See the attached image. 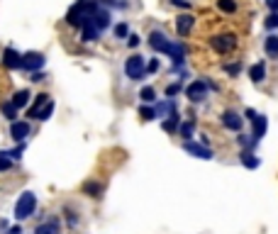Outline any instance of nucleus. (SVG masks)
Returning a JSON list of instances; mask_svg holds the SVG:
<instances>
[{
    "label": "nucleus",
    "instance_id": "nucleus-1",
    "mask_svg": "<svg viewBox=\"0 0 278 234\" xmlns=\"http://www.w3.org/2000/svg\"><path fill=\"white\" fill-rule=\"evenodd\" d=\"M149 44H151L154 51H161V54L171 56V59H173V66H176V68L183 64V56H186L183 44H173V42H168L161 32H151V34H149Z\"/></svg>",
    "mask_w": 278,
    "mask_h": 234
},
{
    "label": "nucleus",
    "instance_id": "nucleus-2",
    "mask_svg": "<svg viewBox=\"0 0 278 234\" xmlns=\"http://www.w3.org/2000/svg\"><path fill=\"white\" fill-rule=\"evenodd\" d=\"M34 207H37V198H34V193H22L20 195V200H17V205H15V217L22 222V220H27V217H32L34 215Z\"/></svg>",
    "mask_w": 278,
    "mask_h": 234
},
{
    "label": "nucleus",
    "instance_id": "nucleus-3",
    "mask_svg": "<svg viewBox=\"0 0 278 234\" xmlns=\"http://www.w3.org/2000/svg\"><path fill=\"white\" fill-rule=\"evenodd\" d=\"M124 73L132 78V81H139V78H144L146 73V64H144V56L139 54H132L127 61H124Z\"/></svg>",
    "mask_w": 278,
    "mask_h": 234
},
{
    "label": "nucleus",
    "instance_id": "nucleus-4",
    "mask_svg": "<svg viewBox=\"0 0 278 234\" xmlns=\"http://www.w3.org/2000/svg\"><path fill=\"white\" fill-rule=\"evenodd\" d=\"M234 46H237V37H234V34H217V37L212 39V49H215L217 54H230Z\"/></svg>",
    "mask_w": 278,
    "mask_h": 234
},
{
    "label": "nucleus",
    "instance_id": "nucleus-5",
    "mask_svg": "<svg viewBox=\"0 0 278 234\" xmlns=\"http://www.w3.org/2000/svg\"><path fill=\"white\" fill-rule=\"evenodd\" d=\"M42 66H44V56L42 54H37V51H27V54H22V64H20L22 71L34 73V71H39Z\"/></svg>",
    "mask_w": 278,
    "mask_h": 234
},
{
    "label": "nucleus",
    "instance_id": "nucleus-6",
    "mask_svg": "<svg viewBox=\"0 0 278 234\" xmlns=\"http://www.w3.org/2000/svg\"><path fill=\"white\" fill-rule=\"evenodd\" d=\"M186 95H188L190 102L205 100V95H208V83H205V81H195V83H190L188 88H186Z\"/></svg>",
    "mask_w": 278,
    "mask_h": 234
},
{
    "label": "nucleus",
    "instance_id": "nucleus-7",
    "mask_svg": "<svg viewBox=\"0 0 278 234\" xmlns=\"http://www.w3.org/2000/svg\"><path fill=\"white\" fill-rule=\"evenodd\" d=\"M183 149L188 151V154H193L195 159H212V151L208 149V146H203V144H195V142H190V139H186V144H183Z\"/></svg>",
    "mask_w": 278,
    "mask_h": 234
},
{
    "label": "nucleus",
    "instance_id": "nucleus-8",
    "mask_svg": "<svg viewBox=\"0 0 278 234\" xmlns=\"http://www.w3.org/2000/svg\"><path fill=\"white\" fill-rule=\"evenodd\" d=\"M193 24H195V17L193 15H178V20H176V32L178 37H188L190 30H193Z\"/></svg>",
    "mask_w": 278,
    "mask_h": 234
},
{
    "label": "nucleus",
    "instance_id": "nucleus-9",
    "mask_svg": "<svg viewBox=\"0 0 278 234\" xmlns=\"http://www.w3.org/2000/svg\"><path fill=\"white\" fill-rule=\"evenodd\" d=\"M222 124L227 127V129H232V132H239V129H242V124H244V120H242L237 112L227 110V112L222 115Z\"/></svg>",
    "mask_w": 278,
    "mask_h": 234
},
{
    "label": "nucleus",
    "instance_id": "nucleus-10",
    "mask_svg": "<svg viewBox=\"0 0 278 234\" xmlns=\"http://www.w3.org/2000/svg\"><path fill=\"white\" fill-rule=\"evenodd\" d=\"M20 64H22V56L17 54L15 49H5L3 51V66L5 68H20Z\"/></svg>",
    "mask_w": 278,
    "mask_h": 234
},
{
    "label": "nucleus",
    "instance_id": "nucleus-11",
    "mask_svg": "<svg viewBox=\"0 0 278 234\" xmlns=\"http://www.w3.org/2000/svg\"><path fill=\"white\" fill-rule=\"evenodd\" d=\"M93 24L98 27V32L108 30V27H110V12L105 10V8H98V10H95V15H93Z\"/></svg>",
    "mask_w": 278,
    "mask_h": 234
},
{
    "label": "nucleus",
    "instance_id": "nucleus-12",
    "mask_svg": "<svg viewBox=\"0 0 278 234\" xmlns=\"http://www.w3.org/2000/svg\"><path fill=\"white\" fill-rule=\"evenodd\" d=\"M10 134H12V139H15V142H22L24 137L30 134V124H27V122H12Z\"/></svg>",
    "mask_w": 278,
    "mask_h": 234
},
{
    "label": "nucleus",
    "instance_id": "nucleus-13",
    "mask_svg": "<svg viewBox=\"0 0 278 234\" xmlns=\"http://www.w3.org/2000/svg\"><path fill=\"white\" fill-rule=\"evenodd\" d=\"M81 27H83V34H81V39H83V42H93V39H98V34H100V32H98V27L93 24V20H86Z\"/></svg>",
    "mask_w": 278,
    "mask_h": 234
},
{
    "label": "nucleus",
    "instance_id": "nucleus-14",
    "mask_svg": "<svg viewBox=\"0 0 278 234\" xmlns=\"http://www.w3.org/2000/svg\"><path fill=\"white\" fill-rule=\"evenodd\" d=\"M46 102H49V95L39 93V95H37V100H34V108H30V110H27V117H32V120H39V110L44 108Z\"/></svg>",
    "mask_w": 278,
    "mask_h": 234
},
{
    "label": "nucleus",
    "instance_id": "nucleus-15",
    "mask_svg": "<svg viewBox=\"0 0 278 234\" xmlns=\"http://www.w3.org/2000/svg\"><path fill=\"white\" fill-rule=\"evenodd\" d=\"M251 122H254V134H251V137H254L256 142H259V139H261V137L266 134L268 122H266V117H264V115H256V117L251 120Z\"/></svg>",
    "mask_w": 278,
    "mask_h": 234
},
{
    "label": "nucleus",
    "instance_id": "nucleus-16",
    "mask_svg": "<svg viewBox=\"0 0 278 234\" xmlns=\"http://www.w3.org/2000/svg\"><path fill=\"white\" fill-rule=\"evenodd\" d=\"M12 105H15V108H17V110H22V108H27V105H30V90H17V93H15V95H12Z\"/></svg>",
    "mask_w": 278,
    "mask_h": 234
},
{
    "label": "nucleus",
    "instance_id": "nucleus-17",
    "mask_svg": "<svg viewBox=\"0 0 278 234\" xmlns=\"http://www.w3.org/2000/svg\"><path fill=\"white\" fill-rule=\"evenodd\" d=\"M249 76H251V81H254V83H261V81L266 78V64H264V61L254 64V66H251V71H249Z\"/></svg>",
    "mask_w": 278,
    "mask_h": 234
},
{
    "label": "nucleus",
    "instance_id": "nucleus-18",
    "mask_svg": "<svg viewBox=\"0 0 278 234\" xmlns=\"http://www.w3.org/2000/svg\"><path fill=\"white\" fill-rule=\"evenodd\" d=\"M239 159H242V164H244L246 168H251V171H254V168H259V164H261V161H259V159H256V156L251 154L249 149H244V151L239 154Z\"/></svg>",
    "mask_w": 278,
    "mask_h": 234
},
{
    "label": "nucleus",
    "instance_id": "nucleus-19",
    "mask_svg": "<svg viewBox=\"0 0 278 234\" xmlns=\"http://www.w3.org/2000/svg\"><path fill=\"white\" fill-rule=\"evenodd\" d=\"M266 54L271 56V59H276L278 56V37L276 34H271V37H266Z\"/></svg>",
    "mask_w": 278,
    "mask_h": 234
},
{
    "label": "nucleus",
    "instance_id": "nucleus-20",
    "mask_svg": "<svg viewBox=\"0 0 278 234\" xmlns=\"http://www.w3.org/2000/svg\"><path fill=\"white\" fill-rule=\"evenodd\" d=\"M100 190H103V186H100V183H95V180L83 183V193H86V195H90V198H98V195H100Z\"/></svg>",
    "mask_w": 278,
    "mask_h": 234
},
{
    "label": "nucleus",
    "instance_id": "nucleus-21",
    "mask_svg": "<svg viewBox=\"0 0 278 234\" xmlns=\"http://www.w3.org/2000/svg\"><path fill=\"white\" fill-rule=\"evenodd\" d=\"M34 234H59V222L52 220V222H46V224H39Z\"/></svg>",
    "mask_w": 278,
    "mask_h": 234
},
{
    "label": "nucleus",
    "instance_id": "nucleus-22",
    "mask_svg": "<svg viewBox=\"0 0 278 234\" xmlns=\"http://www.w3.org/2000/svg\"><path fill=\"white\" fill-rule=\"evenodd\" d=\"M217 8L227 15H232V12H237V0H217Z\"/></svg>",
    "mask_w": 278,
    "mask_h": 234
},
{
    "label": "nucleus",
    "instance_id": "nucleus-23",
    "mask_svg": "<svg viewBox=\"0 0 278 234\" xmlns=\"http://www.w3.org/2000/svg\"><path fill=\"white\" fill-rule=\"evenodd\" d=\"M0 110H3V115H5L8 120H12V122H15V115H17V108H15V105H12L10 100H8V102H3V108H0Z\"/></svg>",
    "mask_w": 278,
    "mask_h": 234
},
{
    "label": "nucleus",
    "instance_id": "nucleus-24",
    "mask_svg": "<svg viewBox=\"0 0 278 234\" xmlns=\"http://www.w3.org/2000/svg\"><path fill=\"white\" fill-rule=\"evenodd\" d=\"M176 129H178V112L171 115L166 122H164V132H176Z\"/></svg>",
    "mask_w": 278,
    "mask_h": 234
},
{
    "label": "nucleus",
    "instance_id": "nucleus-25",
    "mask_svg": "<svg viewBox=\"0 0 278 234\" xmlns=\"http://www.w3.org/2000/svg\"><path fill=\"white\" fill-rule=\"evenodd\" d=\"M139 98H142L144 102H154L156 100V90L146 86V88H142V95H139Z\"/></svg>",
    "mask_w": 278,
    "mask_h": 234
},
{
    "label": "nucleus",
    "instance_id": "nucleus-26",
    "mask_svg": "<svg viewBox=\"0 0 278 234\" xmlns=\"http://www.w3.org/2000/svg\"><path fill=\"white\" fill-rule=\"evenodd\" d=\"M139 117L146 120V122H151V120L156 117V110H154V108H142V110H139Z\"/></svg>",
    "mask_w": 278,
    "mask_h": 234
},
{
    "label": "nucleus",
    "instance_id": "nucleus-27",
    "mask_svg": "<svg viewBox=\"0 0 278 234\" xmlns=\"http://www.w3.org/2000/svg\"><path fill=\"white\" fill-rule=\"evenodd\" d=\"M52 112H54V102L49 100V102L44 105V108L39 110V120H49V115H52Z\"/></svg>",
    "mask_w": 278,
    "mask_h": 234
},
{
    "label": "nucleus",
    "instance_id": "nucleus-28",
    "mask_svg": "<svg viewBox=\"0 0 278 234\" xmlns=\"http://www.w3.org/2000/svg\"><path fill=\"white\" fill-rule=\"evenodd\" d=\"M178 132H181V137H186V139H188L190 134H193V122H183V124H178Z\"/></svg>",
    "mask_w": 278,
    "mask_h": 234
},
{
    "label": "nucleus",
    "instance_id": "nucleus-29",
    "mask_svg": "<svg viewBox=\"0 0 278 234\" xmlns=\"http://www.w3.org/2000/svg\"><path fill=\"white\" fill-rule=\"evenodd\" d=\"M264 24H266V30H276V27H278V12H271Z\"/></svg>",
    "mask_w": 278,
    "mask_h": 234
},
{
    "label": "nucleus",
    "instance_id": "nucleus-30",
    "mask_svg": "<svg viewBox=\"0 0 278 234\" xmlns=\"http://www.w3.org/2000/svg\"><path fill=\"white\" fill-rule=\"evenodd\" d=\"M181 88H183V86H181V81H178V83H171V86L166 88V98H173V95H178V93H181Z\"/></svg>",
    "mask_w": 278,
    "mask_h": 234
},
{
    "label": "nucleus",
    "instance_id": "nucleus-31",
    "mask_svg": "<svg viewBox=\"0 0 278 234\" xmlns=\"http://www.w3.org/2000/svg\"><path fill=\"white\" fill-rule=\"evenodd\" d=\"M12 166V161H10V156L5 154V151H3V154H0V171H8V168Z\"/></svg>",
    "mask_w": 278,
    "mask_h": 234
},
{
    "label": "nucleus",
    "instance_id": "nucleus-32",
    "mask_svg": "<svg viewBox=\"0 0 278 234\" xmlns=\"http://www.w3.org/2000/svg\"><path fill=\"white\" fill-rule=\"evenodd\" d=\"M5 154L10 156V159H22V154H24V144H20L17 149H12V151H5Z\"/></svg>",
    "mask_w": 278,
    "mask_h": 234
},
{
    "label": "nucleus",
    "instance_id": "nucleus-33",
    "mask_svg": "<svg viewBox=\"0 0 278 234\" xmlns=\"http://www.w3.org/2000/svg\"><path fill=\"white\" fill-rule=\"evenodd\" d=\"M224 71H227L230 76H237V73L242 71V64H227V66H224Z\"/></svg>",
    "mask_w": 278,
    "mask_h": 234
},
{
    "label": "nucleus",
    "instance_id": "nucleus-34",
    "mask_svg": "<svg viewBox=\"0 0 278 234\" xmlns=\"http://www.w3.org/2000/svg\"><path fill=\"white\" fill-rule=\"evenodd\" d=\"M115 37H117V39H122V37H127V24H124V22L117 24V27H115Z\"/></svg>",
    "mask_w": 278,
    "mask_h": 234
},
{
    "label": "nucleus",
    "instance_id": "nucleus-35",
    "mask_svg": "<svg viewBox=\"0 0 278 234\" xmlns=\"http://www.w3.org/2000/svg\"><path fill=\"white\" fill-rule=\"evenodd\" d=\"M127 44L134 49V46L139 44V34H130V37H127Z\"/></svg>",
    "mask_w": 278,
    "mask_h": 234
},
{
    "label": "nucleus",
    "instance_id": "nucleus-36",
    "mask_svg": "<svg viewBox=\"0 0 278 234\" xmlns=\"http://www.w3.org/2000/svg\"><path fill=\"white\" fill-rule=\"evenodd\" d=\"M146 71H149V73L159 71V61H156V59H151V61H149V66H146Z\"/></svg>",
    "mask_w": 278,
    "mask_h": 234
},
{
    "label": "nucleus",
    "instance_id": "nucleus-37",
    "mask_svg": "<svg viewBox=\"0 0 278 234\" xmlns=\"http://www.w3.org/2000/svg\"><path fill=\"white\" fill-rule=\"evenodd\" d=\"M171 3H173L176 8H190V5H188V0H171Z\"/></svg>",
    "mask_w": 278,
    "mask_h": 234
},
{
    "label": "nucleus",
    "instance_id": "nucleus-38",
    "mask_svg": "<svg viewBox=\"0 0 278 234\" xmlns=\"http://www.w3.org/2000/svg\"><path fill=\"white\" fill-rule=\"evenodd\" d=\"M266 3H268V8H271V10L278 12V0H266Z\"/></svg>",
    "mask_w": 278,
    "mask_h": 234
},
{
    "label": "nucleus",
    "instance_id": "nucleus-39",
    "mask_svg": "<svg viewBox=\"0 0 278 234\" xmlns=\"http://www.w3.org/2000/svg\"><path fill=\"white\" fill-rule=\"evenodd\" d=\"M42 78H44V73H39V71H34L32 73V81H42Z\"/></svg>",
    "mask_w": 278,
    "mask_h": 234
},
{
    "label": "nucleus",
    "instance_id": "nucleus-40",
    "mask_svg": "<svg viewBox=\"0 0 278 234\" xmlns=\"http://www.w3.org/2000/svg\"><path fill=\"white\" fill-rule=\"evenodd\" d=\"M244 115H246V117H249V120H254V117H256V112H254V110H251V108H249V110H246V112H244Z\"/></svg>",
    "mask_w": 278,
    "mask_h": 234
},
{
    "label": "nucleus",
    "instance_id": "nucleus-41",
    "mask_svg": "<svg viewBox=\"0 0 278 234\" xmlns=\"http://www.w3.org/2000/svg\"><path fill=\"white\" fill-rule=\"evenodd\" d=\"M8 234H20V227H12V229H8Z\"/></svg>",
    "mask_w": 278,
    "mask_h": 234
},
{
    "label": "nucleus",
    "instance_id": "nucleus-42",
    "mask_svg": "<svg viewBox=\"0 0 278 234\" xmlns=\"http://www.w3.org/2000/svg\"><path fill=\"white\" fill-rule=\"evenodd\" d=\"M0 227H3V229H5V222H0Z\"/></svg>",
    "mask_w": 278,
    "mask_h": 234
}]
</instances>
